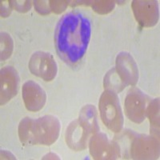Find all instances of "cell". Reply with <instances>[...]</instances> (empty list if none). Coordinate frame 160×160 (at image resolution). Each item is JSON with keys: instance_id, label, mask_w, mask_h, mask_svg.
I'll return each mask as SVG.
<instances>
[{"instance_id": "cell-1", "label": "cell", "mask_w": 160, "mask_h": 160, "mask_svg": "<svg viewBox=\"0 0 160 160\" xmlns=\"http://www.w3.org/2000/svg\"><path fill=\"white\" fill-rule=\"evenodd\" d=\"M91 37L89 18L79 11L62 15L57 23L55 46L58 57L69 65H75L87 52Z\"/></svg>"}, {"instance_id": "cell-2", "label": "cell", "mask_w": 160, "mask_h": 160, "mask_svg": "<svg viewBox=\"0 0 160 160\" xmlns=\"http://www.w3.org/2000/svg\"><path fill=\"white\" fill-rule=\"evenodd\" d=\"M61 123L53 115H44L34 119L30 117L21 120L18 135L21 142L27 145L50 146L58 139Z\"/></svg>"}, {"instance_id": "cell-3", "label": "cell", "mask_w": 160, "mask_h": 160, "mask_svg": "<svg viewBox=\"0 0 160 160\" xmlns=\"http://www.w3.org/2000/svg\"><path fill=\"white\" fill-rule=\"evenodd\" d=\"M100 116L105 126L113 132L118 133L123 128V114L117 93L111 90H105L100 97Z\"/></svg>"}, {"instance_id": "cell-4", "label": "cell", "mask_w": 160, "mask_h": 160, "mask_svg": "<svg viewBox=\"0 0 160 160\" xmlns=\"http://www.w3.org/2000/svg\"><path fill=\"white\" fill-rule=\"evenodd\" d=\"M151 98L137 88L128 91L124 102L126 115L135 123H141L147 117V109Z\"/></svg>"}, {"instance_id": "cell-5", "label": "cell", "mask_w": 160, "mask_h": 160, "mask_svg": "<svg viewBox=\"0 0 160 160\" xmlns=\"http://www.w3.org/2000/svg\"><path fill=\"white\" fill-rule=\"evenodd\" d=\"M28 67L33 75L46 82L52 81L58 72V66L53 55L45 51L34 53L30 58Z\"/></svg>"}, {"instance_id": "cell-6", "label": "cell", "mask_w": 160, "mask_h": 160, "mask_svg": "<svg viewBox=\"0 0 160 160\" xmlns=\"http://www.w3.org/2000/svg\"><path fill=\"white\" fill-rule=\"evenodd\" d=\"M90 153L95 159H116L121 155L118 142L110 139L104 133H95L89 142Z\"/></svg>"}, {"instance_id": "cell-7", "label": "cell", "mask_w": 160, "mask_h": 160, "mask_svg": "<svg viewBox=\"0 0 160 160\" xmlns=\"http://www.w3.org/2000/svg\"><path fill=\"white\" fill-rule=\"evenodd\" d=\"M130 151L132 158L152 159L158 156L159 145L157 137L137 135L132 138L130 144Z\"/></svg>"}, {"instance_id": "cell-8", "label": "cell", "mask_w": 160, "mask_h": 160, "mask_svg": "<svg viewBox=\"0 0 160 160\" xmlns=\"http://www.w3.org/2000/svg\"><path fill=\"white\" fill-rule=\"evenodd\" d=\"M115 72L125 87L135 86L138 81V66L130 53L120 52L116 57Z\"/></svg>"}, {"instance_id": "cell-9", "label": "cell", "mask_w": 160, "mask_h": 160, "mask_svg": "<svg viewBox=\"0 0 160 160\" xmlns=\"http://www.w3.org/2000/svg\"><path fill=\"white\" fill-rule=\"evenodd\" d=\"M90 135L92 134L89 128L78 118L72 121L67 128L66 142L74 151H83L88 147Z\"/></svg>"}, {"instance_id": "cell-10", "label": "cell", "mask_w": 160, "mask_h": 160, "mask_svg": "<svg viewBox=\"0 0 160 160\" xmlns=\"http://www.w3.org/2000/svg\"><path fill=\"white\" fill-rule=\"evenodd\" d=\"M131 8L137 22L143 28H151L158 23V4L156 1H133Z\"/></svg>"}, {"instance_id": "cell-11", "label": "cell", "mask_w": 160, "mask_h": 160, "mask_svg": "<svg viewBox=\"0 0 160 160\" xmlns=\"http://www.w3.org/2000/svg\"><path fill=\"white\" fill-rule=\"evenodd\" d=\"M22 98L26 108L30 111L36 112L43 108L47 95L39 84L31 80L22 86Z\"/></svg>"}, {"instance_id": "cell-12", "label": "cell", "mask_w": 160, "mask_h": 160, "mask_svg": "<svg viewBox=\"0 0 160 160\" xmlns=\"http://www.w3.org/2000/svg\"><path fill=\"white\" fill-rule=\"evenodd\" d=\"M19 86V76L13 67L1 69V105H4L15 96Z\"/></svg>"}, {"instance_id": "cell-13", "label": "cell", "mask_w": 160, "mask_h": 160, "mask_svg": "<svg viewBox=\"0 0 160 160\" xmlns=\"http://www.w3.org/2000/svg\"><path fill=\"white\" fill-rule=\"evenodd\" d=\"M79 119L88 126L91 134L99 131V127L98 123V114L96 108L92 105H86L81 109L79 113Z\"/></svg>"}, {"instance_id": "cell-14", "label": "cell", "mask_w": 160, "mask_h": 160, "mask_svg": "<svg viewBox=\"0 0 160 160\" xmlns=\"http://www.w3.org/2000/svg\"><path fill=\"white\" fill-rule=\"evenodd\" d=\"M147 116L149 118L151 127L155 129L159 126V100L158 98L151 100L147 109Z\"/></svg>"}, {"instance_id": "cell-15", "label": "cell", "mask_w": 160, "mask_h": 160, "mask_svg": "<svg viewBox=\"0 0 160 160\" xmlns=\"http://www.w3.org/2000/svg\"><path fill=\"white\" fill-rule=\"evenodd\" d=\"M14 48V42L11 35L6 32L1 33V60L10 58Z\"/></svg>"}, {"instance_id": "cell-16", "label": "cell", "mask_w": 160, "mask_h": 160, "mask_svg": "<svg viewBox=\"0 0 160 160\" xmlns=\"http://www.w3.org/2000/svg\"><path fill=\"white\" fill-rule=\"evenodd\" d=\"M114 1H94L92 2V8L95 12L101 15H105L111 12L115 8Z\"/></svg>"}, {"instance_id": "cell-17", "label": "cell", "mask_w": 160, "mask_h": 160, "mask_svg": "<svg viewBox=\"0 0 160 160\" xmlns=\"http://www.w3.org/2000/svg\"><path fill=\"white\" fill-rule=\"evenodd\" d=\"M48 1H35L34 2L35 10L39 13L40 15H48L51 11V8H50V4H48Z\"/></svg>"}, {"instance_id": "cell-18", "label": "cell", "mask_w": 160, "mask_h": 160, "mask_svg": "<svg viewBox=\"0 0 160 160\" xmlns=\"http://www.w3.org/2000/svg\"><path fill=\"white\" fill-rule=\"evenodd\" d=\"M50 8L53 12L59 14L65 11L68 3L67 1H50Z\"/></svg>"}, {"instance_id": "cell-19", "label": "cell", "mask_w": 160, "mask_h": 160, "mask_svg": "<svg viewBox=\"0 0 160 160\" xmlns=\"http://www.w3.org/2000/svg\"><path fill=\"white\" fill-rule=\"evenodd\" d=\"M21 3H18V1H14L15 3H11V7L13 8L16 9L18 11L20 12H26V11H29L31 7V1H20Z\"/></svg>"}]
</instances>
